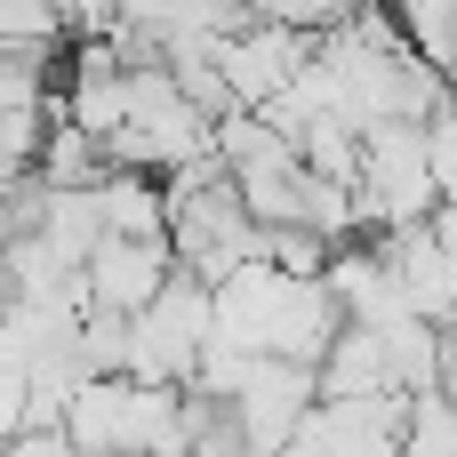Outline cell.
<instances>
[{"label": "cell", "instance_id": "cell-1", "mask_svg": "<svg viewBox=\"0 0 457 457\" xmlns=\"http://www.w3.org/2000/svg\"><path fill=\"white\" fill-rule=\"evenodd\" d=\"M169 273H177V265H169V241H161V233H104V241L88 249V265H80V289H88V313L137 321V313L161 297Z\"/></svg>", "mask_w": 457, "mask_h": 457}, {"label": "cell", "instance_id": "cell-2", "mask_svg": "<svg viewBox=\"0 0 457 457\" xmlns=\"http://www.w3.org/2000/svg\"><path fill=\"white\" fill-rule=\"evenodd\" d=\"M426 177H434L442 201H457V104H442L426 120Z\"/></svg>", "mask_w": 457, "mask_h": 457}, {"label": "cell", "instance_id": "cell-3", "mask_svg": "<svg viewBox=\"0 0 457 457\" xmlns=\"http://www.w3.org/2000/svg\"><path fill=\"white\" fill-rule=\"evenodd\" d=\"M8 457H80V450L64 442V426H24V434L8 442Z\"/></svg>", "mask_w": 457, "mask_h": 457}]
</instances>
